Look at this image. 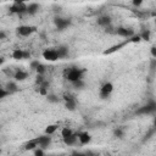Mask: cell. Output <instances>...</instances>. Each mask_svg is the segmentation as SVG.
Instances as JSON below:
<instances>
[{
	"label": "cell",
	"instance_id": "6da1fadb",
	"mask_svg": "<svg viewBox=\"0 0 156 156\" xmlns=\"http://www.w3.org/2000/svg\"><path fill=\"white\" fill-rule=\"evenodd\" d=\"M83 73L84 71L81 70V68H77V67H73V68H70L67 72H66V78L70 81V82H77V81H81L83 78Z\"/></svg>",
	"mask_w": 156,
	"mask_h": 156
},
{
	"label": "cell",
	"instance_id": "7a4b0ae2",
	"mask_svg": "<svg viewBox=\"0 0 156 156\" xmlns=\"http://www.w3.org/2000/svg\"><path fill=\"white\" fill-rule=\"evenodd\" d=\"M10 11L14 12V14H23V12H27V5L23 3V1H15L11 7H10Z\"/></svg>",
	"mask_w": 156,
	"mask_h": 156
},
{
	"label": "cell",
	"instance_id": "3957f363",
	"mask_svg": "<svg viewBox=\"0 0 156 156\" xmlns=\"http://www.w3.org/2000/svg\"><path fill=\"white\" fill-rule=\"evenodd\" d=\"M37 30V27L34 26H20L17 28V34L21 37H28Z\"/></svg>",
	"mask_w": 156,
	"mask_h": 156
},
{
	"label": "cell",
	"instance_id": "277c9868",
	"mask_svg": "<svg viewBox=\"0 0 156 156\" xmlns=\"http://www.w3.org/2000/svg\"><path fill=\"white\" fill-rule=\"evenodd\" d=\"M43 57L46 61H50V62H55V61L59 60V55H57L55 49H46L43 53Z\"/></svg>",
	"mask_w": 156,
	"mask_h": 156
},
{
	"label": "cell",
	"instance_id": "5b68a950",
	"mask_svg": "<svg viewBox=\"0 0 156 156\" xmlns=\"http://www.w3.org/2000/svg\"><path fill=\"white\" fill-rule=\"evenodd\" d=\"M112 90H113L112 83L107 82V83H105V84H102V87L100 89V98L101 99H106L111 94V93H112Z\"/></svg>",
	"mask_w": 156,
	"mask_h": 156
},
{
	"label": "cell",
	"instance_id": "8992f818",
	"mask_svg": "<svg viewBox=\"0 0 156 156\" xmlns=\"http://www.w3.org/2000/svg\"><path fill=\"white\" fill-rule=\"evenodd\" d=\"M155 110H156V104H155L154 101H151L150 104H148V105H145V106L140 107V109L137 111V113H138V115H148V113L155 112Z\"/></svg>",
	"mask_w": 156,
	"mask_h": 156
},
{
	"label": "cell",
	"instance_id": "52a82bcc",
	"mask_svg": "<svg viewBox=\"0 0 156 156\" xmlns=\"http://www.w3.org/2000/svg\"><path fill=\"white\" fill-rule=\"evenodd\" d=\"M38 144V147H40V149H45L49 147V144L51 141V138L49 136H41V137H38L37 139H34Z\"/></svg>",
	"mask_w": 156,
	"mask_h": 156
},
{
	"label": "cell",
	"instance_id": "ba28073f",
	"mask_svg": "<svg viewBox=\"0 0 156 156\" xmlns=\"http://www.w3.org/2000/svg\"><path fill=\"white\" fill-rule=\"evenodd\" d=\"M66 104H65V106L67 110L70 111H75L76 110V106H77V102H76V99L73 97H71V95H65L64 97Z\"/></svg>",
	"mask_w": 156,
	"mask_h": 156
},
{
	"label": "cell",
	"instance_id": "9c48e42d",
	"mask_svg": "<svg viewBox=\"0 0 156 156\" xmlns=\"http://www.w3.org/2000/svg\"><path fill=\"white\" fill-rule=\"evenodd\" d=\"M54 22H55V25H56V27L59 28V29H65V28H67L70 25H71V21L68 20V18H61V17H56L55 20H54Z\"/></svg>",
	"mask_w": 156,
	"mask_h": 156
},
{
	"label": "cell",
	"instance_id": "30bf717a",
	"mask_svg": "<svg viewBox=\"0 0 156 156\" xmlns=\"http://www.w3.org/2000/svg\"><path fill=\"white\" fill-rule=\"evenodd\" d=\"M77 136H78V140H79V143L82 145H87L91 140V137H90V134L88 132H82V133L77 134Z\"/></svg>",
	"mask_w": 156,
	"mask_h": 156
},
{
	"label": "cell",
	"instance_id": "8fae6325",
	"mask_svg": "<svg viewBox=\"0 0 156 156\" xmlns=\"http://www.w3.org/2000/svg\"><path fill=\"white\" fill-rule=\"evenodd\" d=\"M116 33H117L118 36H121V37H126V38L134 36L133 29H129V28H124V27H120V28H117V29H116Z\"/></svg>",
	"mask_w": 156,
	"mask_h": 156
},
{
	"label": "cell",
	"instance_id": "7c38bea8",
	"mask_svg": "<svg viewBox=\"0 0 156 156\" xmlns=\"http://www.w3.org/2000/svg\"><path fill=\"white\" fill-rule=\"evenodd\" d=\"M127 43H129V40H126V41H123V43H120V44H117V45L111 46L110 49H107V50L104 51V55H110V54H112V53H115V51H117V50H120L121 48H123Z\"/></svg>",
	"mask_w": 156,
	"mask_h": 156
},
{
	"label": "cell",
	"instance_id": "4fadbf2b",
	"mask_svg": "<svg viewBox=\"0 0 156 156\" xmlns=\"http://www.w3.org/2000/svg\"><path fill=\"white\" fill-rule=\"evenodd\" d=\"M55 50H56V53H57V55H59V59H65V57H67V55H68V48L65 46V45H61V46H59V48L55 49Z\"/></svg>",
	"mask_w": 156,
	"mask_h": 156
},
{
	"label": "cell",
	"instance_id": "5bb4252c",
	"mask_svg": "<svg viewBox=\"0 0 156 156\" xmlns=\"http://www.w3.org/2000/svg\"><path fill=\"white\" fill-rule=\"evenodd\" d=\"M98 25L102 27H107L111 25V18L109 16H101L98 18Z\"/></svg>",
	"mask_w": 156,
	"mask_h": 156
},
{
	"label": "cell",
	"instance_id": "9a60e30c",
	"mask_svg": "<svg viewBox=\"0 0 156 156\" xmlns=\"http://www.w3.org/2000/svg\"><path fill=\"white\" fill-rule=\"evenodd\" d=\"M64 141H65L66 145H75L78 141V136L77 134H71L70 137L64 138Z\"/></svg>",
	"mask_w": 156,
	"mask_h": 156
},
{
	"label": "cell",
	"instance_id": "2e32d148",
	"mask_svg": "<svg viewBox=\"0 0 156 156\" xmlns=\"http://www.w3.org/2000/svg\"><path fill=\"white\" fill-rule=\"evenodd\" d=\"M38 10H39V5L37 3H32V4L27 5V12L29 15H36L38 12Z\"/></svg>",
	"mask_w": 156,
	"mask_h": 156
},
{
	"label": "cell",
	"instance_id": "e0dca14e",
	"mask_svg": "<svg viewBox=\"0 0 156 156\" xmlns=\"http://www.w3.org/2000/svg\"><path fill=\"white\" fill-rule=\"evenodd\" d=\"M28 77V73L25 71H17L15 73V79L16 81H25Z\"/></svg>",
	"mask_w": 156,
	"mask_h": 156
},
{
	"label": "cell",
	"instance_id": "ac0fdd59",
	"mask_svg": "<svg viewBox=\"0 0 156 156\" xmlns=\"http://www.w3.org/2000/svg\"><path fill=\"white\" fill-rule=\"evenodd\" d=\"M12 57L15 60H22L23 59V50L21 49H16L12 51Z\"/></svg>",
	"mask_w": 156,
	"mask_h": 156
},
{
	"label": "cell",
	"instance_id": "d6986e66",
	"mask_svg": "<svg viewBox=\"0 0 156 156\" xmlns=\"http://www.w3.org/2000/svg\"><path fill=\"white\" fill-rule=\"evenodd\" d=\"M5 90L9 91V94H11V93L17 91V86L15 84V83H12V82H9L7 84H6V89Z\"/></svg>",
	"mask_w": 156,
	"mask_h": 156
},
{
	"label": "cell",
	"instance_id": "ffe728a7",
	"mask_svg": "<svg viewBox=\"0 0 156 156\" xmlns=\"http://www.w3.org/2000/svg\"><path fill=\"white\" fill-rule=\"evenodd\" d=\"M37 147H38V144H37V141L33 139V140L28 141V143L25 145V149H26V150H36Z\"/></svg>",
	"mask_w": 156,
	"mask_h": 156
},
{
	"label": "cell",
	"instance_id": "44dd1931",
	"mask_svg": "<svg viewBox=\"0 0 156 156\" xmlns=\"http://www.w3.org/2000/svg\"><path fill=\"white\" fill-rule=\"evenodd\" d=\"M56 129H57L56 124H50V126H48L45 128V134H46V136H51V134H54L56 132Z\"/></svg>",
	"mask_w": 156,
	"mask_h": 156
},
{
	"label": "cell",
	"instance_id": "7402d4cb",
	"mask_svg": "<svg viewBox=\"0 0 156 156\" xmlns=\"http://www.w3.org/2000/svg\"><path fill=\"white\" fill-rule=\"evenodd\" d=\"M71 134H73V133H72V131H71L68 127L62 128V131H61V136L64 137V138H66V137H70Z\"/></svg>",
	"mask_w": 156,
	"mask_h": 156
},
{
	"label": "cell",
	"instance_id": "603a6c76",
	"mask_svg": "<svg viewBox=\"0 0 156 156\" xmlns=\"http://www.w3.org/2000/svg\"><path fill=\"white\" fill-rule=\"evenodd\" d=\"M36 71H37V73H38V75L43 76V75L45 73V71H46V67H45L44 65H41V64H40V65H39V66L36 68Z\"/></svg>",
	"mask_w": 156,
	"mask_h": 156
},
{
	"label": "cell",
	"instance_id": "cb8c5ba5",
	"mask_svg": "<svg viewBox=\"0 0 156 156\" xmlns=\"http://www.w3.org/2000/svg\"><path fill=\"white\" fill-rule=\"evenodd\" d=\"M140 39L149 40L150 39V30H144V32L140 34Z\"/></svg>",
	"mask_w": 156,
	"mask_h": 156
},
{
	"label": "cell",
	"instance_id": "d4e9b609",
	"mask_svg": "<svg viewBox=\"0 0 156 156\" xmlns=\"http://www.w3.org/2000/svg\"><path fill=\"white\" fill-rule=\"evenodd\" d=\"M72 84L75 86V88H77V89H82L83 87H84V82H83L82 79L81 81H77V82H73Z\"/></svg>",
	"mask_w": 156,
	"mask_h": 156
},
{
	"label": "cell",
	"instance_id": "484cf974",
	"mask_svg": "<svg viewBox=\"0 0 156 156\" xmlns=\"http://www.w3.org/2000/svg\"><path fill=\"white\" fill-rule=\"evenodd\" d=\"M141 39H140V36H132L131 39H129V43H139Z\"/></svg>",
	"mask_w": 156,
	"mask_h": 156
},
{
	"label": "cell",
	"instance_id": "4316f807",
	"mask_svg": "<svg viewBox=\"0 0 156 156\" xmlns=\"http://www.w3.org/2000/svg\"><path fill=\"white\" fill-rule=\"evenodd\" d=\"M113 134H115V137H116V138H123V131H122V129H120V128L115 129Z\"/></svg>",
	"mask_w": 156,
	"mask_h": 156
},
{
	"label": "cell",
	"instance_id": "83f0119b",
	"mask_svg": "<svg viewBox=\"0 0 156 156\" xmlns=\"http://www.w3.org/2000/svg\"><path fill=\"white\" fill-rule=\"evenodd\" d=\"M46 97H48V101H50V102H57L59 101V98L55 97V95H53V94H49Z\"/></svg>",
	"mask_w": 156,
	"mask_h": 156
},
{
	"label": "cell",
	"instance_id": "f1b7e54d",
	"mask_svg": "<svg viewBox=\"0 0 156 156\" xmlns=\"http://www.w3.org/2000/svg\"><path fill=\"white\" fill-rule=\"evenodd\" d=\"M6 95H9V91H6L4 88H0V99L5 98Z\"/></svg>",
	"mask_w": 156,
	"mask_h": 156
},
{
	"label": "cell",
	"instance_id": "f546056e",
	"mask_svg": "<svg viewBox=\"0 0 156 156\" xmlns=\"http://www.w3.org/2000/svg\"><path fill=\"white\" fill-rule=\"evenodd\" d=\"M44 81H45V79H44V77H43V76L38 75V76H37V79H36V83H37V84H39V86H40V84H41V83H43Z\"/></svg>",
	"mask_w": 156,
	"mask_h": 156
},
{
	"label": "cell",
	"instance_id": "4dcf8cb0",
	"mask_svg": "<svg viewBox=\"0 0 156 156\" xmlns=\"http://www.w3.org/2000/svg\"><path fill=\"white\" fill-rule=\"evenodd\" d=\"M34 156H44V151H43V149H36V151H34Z\"/></svg>",
	"mask_w": 156,
	"mask_h": 156
},
{
	"label": "cell",
	"instance_id": "1f68e13d",
	"mask_svg": "<svg viewBox=\"0 0 156 156\" xmlns=\"http://www.w3.org/2000/svg\"><path fill=\"white\" fill-rule=\"evenodd\" d=\"M49 86H50V83H49L48 81H44V82L41 83V84H40L39 87H40V88H44V89H48V88H49Z\"/></svg>",
	"mask_w": 156,
	"mask_h": 156
},
{
	"label": "cell",
	"instance_id": "d6a6232c",
	"mask_svg": "<svg viewBox=\"0 0 156 156\" xmlns=\"http://www.w3.org/2000/svg\"><path fill=\"white\" fill-rule=\"evenodd\" d=\"M39 65H40V62H39V61H32V64H30V67L36 70V68H37Z\"/></svg>",
	"mask_w": 156,
	"mask_h": 156
},
{
	"label": "cell",
	"instance_id": "836d02e7",
	"mask_svg": "<svg viewBox=\"0 0 156 156\" xmlns=\"http://www.w3.org/2000/svg\"><path fill=\"white\" fill-rule=\"evenodd\" d=\"M72 156H87L86 152H78V151H73L72 152Z\"/></svg>",
	"mask_w": 156,
	"mask_h": 156
},
{
	"label": "cell",
	"instance_id": "e575fe53",
	"mask_svg": "<svg viewBox=\"0 0 156 156\" xmlns=\"http://www.w3.org/2000/svg\"><path fill=\"white\" fill-rule=\"evenodd\" d=\"M39 93L41 95H48V89H44V88H40L39 87Z\"/></svg>",
	"mask_w": 156,
	"mask_h": 156
},
{
	"label": "cell",
	"instance_id": "d590c367",
	"mask_svg": "<svg viewBox=\"0 0 156 156\" xmlns=\"http://www.w3.org/2000/svg\"><path fill=\"white\" fill-rule=\"evenodd\" d=\"M141 4H143L141 0H133V5L134 6H140Z\"/></svg>",
	"mask_w": 156,
	"mask_h": 156
},
{
	"label": "cell",
	"instance_id": "8d00e7d4",
	"mask_svg": "<svg viewBox=\"0 0 156 156\" xmlns=\"http://www.w3.org/2000/svg\"><path fill=\"white\" fill-rule=\"evenodd\" d=\"M151 55H152L154 59L156 57V48L155 46H151Z\"/></svg>",
	"mask_w": 156,
	"mask_h": 156
},
{
	"label": "cell",
	"instance_id": "74e56055",
	"mask_svg": "<svg viewBox=\"0 0 156 156\" xmlns=\"http://www.w3.org/2000/svg\"><path fill=\"white\" fill-rule=\"evenodd\" d=\"M29 57H30L29 51H23V59H29Z\"/></svg>",
	"mask_w": 156,
	"mask_h": 156
},
{
	"label": "cell",
	"instance_id": "f35d334b",
	"mask_svg": "<svg viewBox=\"0 0 156 156\" xmlns=\"http://www.w3.org/2000/svg\"><path fill=\"white\" fill-rule=\"evenodd\" d=\"M6 38V33L3 32V30H0V39H5Z\"/></svg>",
	"mask_w": 156,
	"mask_h": 156
},
{
	"label": "cell",
	"instance_id": "ab89813d",
	"mask_svg": "<svg viewBox=\"0 0 156 156\" xmlns=\"http://www.w3.org/2000/svg\"><path fill=\"white\" fill-rule=\"evenodd\" d=\"M4 62H5V59H4V57H0V66H1Z\"/></svg>",
	"mask_w": 156,
	"mask_h": 156
},
{
	"label": "cell",
	"instance_id": "60d3db41",
	"mask_svg": "<svg viewBox=\"0 0 156 156\" xmlns=\"http://www.w3.org/2000/svg\"><path fill=\"white\" fill-rule=\"evenodd\" d=\"M44 156H51V155H44Z\"/></svg>",
	"mask_w": 156,
	"mask_h": 156
},
{
	"label": "cell",
	"instance_id": "b9f144b4",
	"mask_svg": "<svg viewBox=\"0 0 156 156\" xmlns=\"http://www.w3.org/2000/svg\"><path fill=\"white\" fill-rule=\"evenodd\" d=\"M0 154H1V149H0Z\"/></svg>",
	"mask_w": 156,
	"mask_h": 156
}]
</instances>
